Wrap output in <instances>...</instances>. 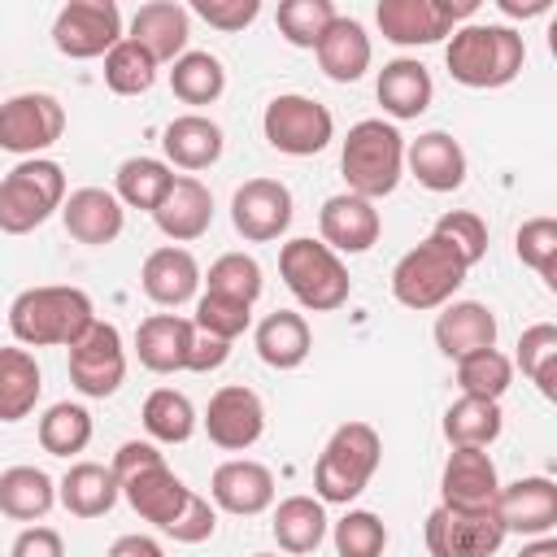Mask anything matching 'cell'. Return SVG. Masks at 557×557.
<instances>
[{"label": "cell", "instance_id": "1", "mask_svg": "<svg viewBox=\"0 0 557 557\" xmlns=\"http://www.w3.org/2000/svg\"><path fill=\"white\" fill-rule=\"evenodd\" d=\"M96 322L91 296L83 287L44 283L26 287L9 305V331L22 348H74Z\"/></svg>", "mask_w": 557, "mask_h": 557}, {"label": "cell", "instance_id": "2", "mask_svg": "<svg viewBox=\"0 0 557 557\" xmlns=\"http://www.w3.org/2000/svg\"><path fill=\"white\" fill-rule=\"evenodd\" d=\"M522 61H527V44L505 22H466L453 30L444 48V65L453 83L474 87V91L513 83L522 74Z\"/></svg>", "mask_w": 557, "mask_h": 557}, {"label": "cell", "instance_id": "3", "mask_svg": "<svg viewBox=\"0 0 557 557\" xmlns=\"http://www.w3.org/2000/svg\"><path fill=\"white\" fill-rule=\"evenodd\" d=\"M109 470H113L117 492L126 496V505H131L144 522H152L157 531H165V527L178 518V509H183V500H187V492H191V487L165 466V457H161V448H157L152 440H126V444L113 453Z\"/></svg>", "mask_w": 557, "mask_h": 557}, {"label": "cell", "instance_id": "4", "mask_svg": "<svg viewBox=\"0 0 557 557\" xmlns=\"http://www.w3.org/2000/svg\"><path fill=\"white\" fill-rule=\"evenodd\" d=\"M339 174L348 191L361 200L392 196L405 174V135L396 131V122H383V117L352 122L339 148Z\"/></svg>", "mask_w": 557, "mask_h": 557}, {"label": "cell", "instance_id": "5", "mask_svg": "<svg viewBox=\"0 0 557 557\" xmlns=\"http://www.w3.org/2000/svg\"><path fill=\"white\" fill-rule=\"evenodd\" d=\"M379 457H383V440L370 422H344L331 431L326 448L318 453V466H313V492L322 505H352L374 470H379Z\"/></svg>", "mask_w": 557, "mask_h": 557}, {"label": "cell", "instance_id": "6", "mask_svg": "<svg viewBox=\"0 0 557 557\" xmlns=\"http://www.w3.org/2000/svg\"><path fill=\"white\" fill-rule=\"evenodd\" d=\"M470 265L435 235H426L422 244H413L396 265H392V296L413 309V313H426V309H444L457 287L466 283Z\"/></svg>", "mask_w": 557, "mask_h": 557}, {"label": "cell", "instance_id": "7", "mask_svg": "<svg viewBox=\"0 0 557 557\" xmlns=\"http://www.w3.org/2000/svg\"><path fill=\"white\" fill-rule=\"evenodd\" d=\"M278 274L287 292L300 300V309H313V313H331L352 296L348 265L322 239H309V235H296L278 248Z\"/></svg>", "mask_w": 557, "mask_h": 557}, {"label": "cell", "instance_id": "8", "mask_svg": "<svg viewBox=\"0 0 557 557\" xmlns=\"http://www.w3.org/2000/svg\"><path fill=\"white\" fill-rule=\"evenodd\" d=\"M65 205V170L48 157H26L0 178V231L30 235Z\"/></svg>", "mask_w": 557, "mask_h": 557}, {"label": "cell", "instance_id": "9", "mask_svg": "<svg viewBox=\"0 0 557 557\" xmlns=\"http://www.w3.org/2000/svg\"><path fill=\"white\" fill-rule=\"evenodd\" d=\"M261 131L265 144L283 157H313L335 139V117L322 100L300 96V91H283L265 104L261 113Z\"/></svg>", "mask_w": 557, "mask_h": 557}, {"label": "cell", "instance_id": "10", "mask_svg": "<svg viewBox=\"0 0 557 557\" xmlns=\"http://www.w3.org/2000/svg\"><path fill=\"white\" fill-rule=\"evenodd\" d=\"M479 0H379L374 22L396 48H426L474 17Z\"/></svg>", "mask_w": 557, "mask_h": 557}, {"label": "cell", "instance_id": "11", "mask_svg": "<svg viewBox=\"0 0 557 557\" xmlns=\"http://www.w3.org/2000/svg\"><path fill=\"white\" fill-rule=\"evenodd\" d=\"M65 135V109L48 91H17L0 104V148L13 157H39Z\"/></svg>", "mask_w": 557, "mask_h": 557}, {"label": "cell", "instance_id": "12", "mask_svg": "<svg viewBox=\"0 0 557 557\" xmlns=\"http://www.w3.org/2000/svg\"><path fill=\"white\" fill-rule=\"evenodd\" d=\"M505 527L496 518V509H448L435 505L426 513L422 540L431 557H492L505 544Z\"/></svg>", "mask_w": 557, "mask_h": 557}, {"label": "cell", "instance_id": "13", "mask_svg": "<svg viewBox=\"0 0 557 557\" xmlns=\"http://www.w3.org/2000/svg\"><path fill=\"white\" fill-rule=\"evenodd\" d=\"M122 39V9L113 0H70L57 9L52 44L70 61H96Z\"/></svg>", "mask_w": 557, "mask_h": 557}, {"label": "cell", "instance_id": "14", "mask_svg": "<svg viewBox=\"0 0 557 557\" xmlns=\"http://www.w3.org/2000/svg\"><path fill=\"white\" fill-rule=\"evenodd\" d=\"M126 379V344H122V331L113 322H91V331L70 348V383L91 396V400H104L122 387Z\"/></svg>", "mask_w": 557, "mask_h": 557}, {"label": "cell", "instance_id": "15", "mask_svg": "<svg viewBox=\"0 0 557 557\" xmlns=\"http://www.w3.org/2000/svg\"><path fill=\"white\" fill-rule=\"evenodd\" d=\"M200 422H205L209 444H218L222 453H244L265 435V405L252 387L226 383L209 396V409Z\"/></svg>", "mask_w": 557, "mask_h": 557}, {"label": "cell", "instance_id": "16", "mask_svg": "<svg viewBox=\"0 0 557 557\" xmlns=\"http://www.w3.org/2000/svg\"><path fill=\"white\" fill-rule=\"evenodd\" d=\"M292 191L278 178H248L231 196V222L248 244H270L292 226Z\"/></svg>", "mask_w": 557, "mask_h": 557}, {"label": "cell", "instance_id": "17", "mask_svg": "<svg viewBox=\"0 0 557 557\" xmlns=\"http://www.w3.org/2000/svg\"><path fill=\"white\" fill-rule=\"evenodd\" d=\"M383 235V218L374 209V200H361L352 191H339V196H326L322 209H318V239L335 252V257H357V252H370Z\"/></svg>", "mask_w": 557, "mask_h": 557}, {"label": "cell", "instance_id": "18", "mask_svg": "<svg viewBox=\"0 0 557 557\" xmlns=\"http://www.w3.org/2000/svg\"><path fill=\"white\" fill-rule=\"evenodd\" d=\"M496 518L505 531H518V535H553L557 527V483L548 474H527V479H513L496 492L492 500Z\"/></svg>", "mask_w": 557, "mask_h": 557}, {"label": "cell", "instance_id": "19", "mask_svg": "<svg viewBox=\"0 0 557 557\" xmlns=\"http://www.w3.org/2000/svg\"><path fill=\"white\" fill-rule=\"evenodd\" d=\"M209 496H213V509H222V513L257 518L274 505V474H270V466H261L252 457H231L213 470Z\"/></svg>", "mask_w": 557, "mask_h": 557}, {"label": "cell", "instance_id": "20", "mask_svg": "<svg viewBox=\"0 0 557 557\" xmlns=\"http://www.w3.org/2000/svg\"><path fill=\"white\" fill-rule=\"evenodd\" d=\"M191 348H196V322L183 313H152L139 322L135 331V352L139 366L152 374H178L191 366Z\"/></svg>", "mask_w": 557, "mask_h": 557}, {"label": "cell", "instance_id": "21", "mask_svg": "<svg viewBox=\"0 0 557 557\" xmlns=\"http://www.w3.org/2000/svg\"><path fill=\"white\" fill-rule=\"evenodd\" d=\"M500 492L496 461L483 448H453L440 474V505L448 509H492Z\"/></svg>", "mask_w": 557, "mask_h": 557}, {"label": "cell", "instance_id": "22", "mask_svg": "<svg viewBox=\"0 0 557 557\" xmlns=\"http://www.w3.org/2000/svg\"><path fill=\"white\" fill-rule=\"evenodd\" d=\"M152 222L165 239L174 244H191L213 226V191L191 178V174H174L170 191L161 196V205L152 209Z\"/></svg>", "mask_w": 557, "mask_h": 557}, {"label": "cell", "instance_id": "23", "mask_svg": "<svg viewBox=\"0 0 557 557\" xmlns=\"http://www.w3.org/2000/svg\"><path fill=\"white\" fill-rule=\"evenodd\" d=\"M139 287L152 305L161 309H178L187 300H196L200 292V261L183 248V244H165V248H152L144 257V270H139Z\"/></svg>", "mask_w": 557, "mask_h": 557}, {"label": "cell", "instance_id": "24", "mask_svg": "<svg viewBox=\"0 0 557 557\" xmlns=\"http://www.w3.org/2000/svg\"><path fill=\"white\" fill-rule=\"evenodd\" d=\"M157 65H174L183 52H187V39H191V13L187 4H174V0H152V4H139L135 17H131V35Z\"/></svg>", "mask_w": 557, "mask_h": 557}, {"label": "cell", "instance_id": "25", "mask_svg": "<svg viewBox=\"0 0 557 557\" xmlns=\"http://www.w3.org/2000/svg\"><path fill=\"white\" fill-rule=\"evenodd\" d=\"M61 222H65L70 239H78V244H87V248H104V244H113V239L122 235L126 209H122V200H117L113 191H104V187H78V191L65 196Z\"/></svg>", "mask_w": 557, "mask_h": 557}, {"label": "cell", "instance_id": "26", "mask_svg": "<svg viewBox=\"0 0 557 557\" xmlns=\"http://www.w3.org/2000/svg\"><path fill=\"white\" fill-rule=\"evenodd\" d=\"M435 348L448 361H461L470 352L496 348V313L479 300H448L435 318Z\"/></svg>", "mask_w": 557, "mask_h": 557}, {"label": "cell", "instance_id": "27", "mask_svg": "<svg viewBox=\"0 0 557 557\" xmlns=\"http://www.w3.org/2000/svg\"><path fill=\"white\" fill-rule=\"evenodd\" d=\"M374 96H379V104L392 122H409V117H422L431 109L435 83H431V70L418 57H396L379 70Z\"/></svg>", "mask_w": 557, "mask_h": 557}, {"label": "cell", "instance_id": "28", "mask_svg": "<svg viewBox=\"0 0 557 557\" xmlns=\"http://www.w3.org/2000/svg\"><path fill=\"white\" fill-rule=\"evenodd\" d=\"M405 165L426 191H457L466 183V148L448 131H422L405 144Z\"/></svg>", "mask_w": 557, "mask_h": 557}, {"label": "cell", "instance_id": "29", "mask_svg": "<svg viewBox=\"0 0 557 557\" xmlns=\"http://www.w3.org/2000/svg\"><path fill=\"white\" fill-rule=\"evenodd\" d=\"M161 148H165V165H178V170H209L222 148H226V135L213 117L205 113H178L174 122H165L161 131Z\"/></svg>", "mask_w": 557, "mask_h": 557}, {"label": "cell", "instance_id": "30", "mask_svg": "<svg viewBox=\"0 0 557 557\" xmlns=\"http://www.w3.org/2000/svg\"><path fill=\"white\" fill-rule=\"evenodd\" d=\"M313 52H318V65L331 83H357L370 70V57H374L366 26L357 17H344V13L326 26V35L318 39Z\"/></svg>", "mask_w": 557, "mask_h": 557}, {"label": "cell", "instance_id": "31", "mask_svg": "<svg viewBox=\"0 0 557 557\" xmlns=\"http://www.w3.org/2000/svg\"><path fill=\"white\" fill-rule=\"evenodd\" d=\"M252 344H257V357L270 366V370H296L305 366L309 348H313V331L305 322V313L296 309H274L257 322L252 331Z\"/></svg>", "mask_w": 557, "mask_h": 557}, {"label": "cell", "instance_id": "32", "mask_svg": "<svg viewBox=\"0 0 557 557\" xmlns=\"http://www.w3.org/2000/svg\"><path fill=\"white\" fill-rule=\"evenodd\" d=\"M117 479L109 466L100 461H74L65 470V479L57 483V500L65 505V513L74 518H104L117 505Z\"/></svg>", "mask_w": 557, "mask_h": 557}, {"label": "cell", "instance_id": "33", "mask_svg": "<svg viewBox=\"0 0 557 557\" xmlns=\"http://www.w3.org/2000/svg\"><path fill=\"white\" fill-rule=\"evenodd\" d=\"M44 392V374L30 348L9 344L0 348V422H22L35 413Z\"/></svg>", "mask_w": 557, "mask_h": 557}, {"label": "cell", "instance_id": "34", "mask_svg": "<svg viewBox=\"0 0 557 557\" xmlns=\"http://www.w3.org/2000/svg\"><path fill=\"white\" fill-rule=\"evenodd\" d=\"M270 531H274L283 553L305 557L326 540V505L318 496H287V500L274 505Z\"/></svg>", "mask_w": 557, "mask_h": 557}, {"label": "cell", "instance_id": "35", "mask_svg": "<svg viewBox=\"0 0 557 557\" xmlns=\"http://www.w3.org/2000/svg\"><path fill=\"white\" fill-rule=\"evenodd\" d=\"M57 505V483L39 466H9L0 474V513L13 522H39Z\"/></svg>", "mask_w": 557, "mask_h": 557}, {"label": "cell", "instance_id": "36", "mask_svg": "<svg viewBox=\"0 0 557 557\" xmlns=\"http://www.w3.org/2000/svg\"><path fill=\"white\" fill-rule=\"evenodd\" d=\"M505 413L500 400H479V396H457L444 409V440L453 448H487L500 440Z\"/></svg>", "mask_w": 557, "mask_h": 557}, {"label": "cell", "instance_id": "37", "mask_svg": "<svg viewBox=\"0 0 557 557\" xmlns=\"http://www.w3.org/2000/svg\"><path fill=\"white\" fill-rule=\"evenodd\" d=\"M174 170L161 157H126L113 174V196L122 200V209H157L161 196L170 191Z\"/></svg>", "mask_w": 557, "mask_h": 557}, {"label": "cell", "instance_id": "38", "mask_svg": "<svg viewBox=\"0 0 557 557\" xmlns=\"http://www.w3.org/2000/svg\"><path fill=\"white\" fill-rule=\"evenodd\" d=\"M144 431L157 440V444H187L196 435V405L174 392V387H157L144 396Z\"/></svg>", "mask_w": 557, "mask_h": 557}, {"label": "cell", "instance_id": "39", "mask_svg": "<svg viewBox=\"0 0 557 557\" xmlns=\"http://www.w3.org/2000/svg\"><path fill=\"white\" fill-rule=\"evenodd\" d=\"M170 91L183 100V104H213L222 91H226V70L213 52H183L174 65H170Z\"/></svg>", "mask_w": 557, "mask_h": 557}, {"label": "cell", "instance_id": "40", "mask_svg": "<svg viewBox=\"0 0 557 557\" xmlns=\"http://www.w3.org/2000/svg\"><path fill=\"white\" fill-rule=\"evenodd\" d=\"M91 413L83 409V405H74V400H57V405H48L44 409V418H39V444H44V453H52V457H74V453H83L87 444H91Z\"/></svg>", "mask_w": 557, "mask_h": 557}, {"label": "cell", "instance_id": "41", "mask_svg": "<svg viewBox=\"0 0 557 557\" xmlns=\"http://www.w3.org/2000/svg\"><path fill=\"white\" fill-rule=\"evenodd\" d=\"M157 70L161 65L135 39H126V35L104 52V87L113 96H144L157 83Z\"/></svg>", "mask_w": 557, "mask_h": 557}, {"label": "cell", "instance_id": "42", "mask_svg": "<svg viewBox=\"0 0 557 557\" xmlns=\"http://www.w3.org/2000/svg\"><path fill=\"white\" fill-rule=\"evenodd\" d=\"M518 366L540 387L544 400L557 396V326L553 322H535L518 335Z\"/></svg>", "mask_w": 557, "mask_h": 557}, {"label": "cell", "instance_id": "43", "mask_svg": "<svg viewBox=\"0 0 557 557\" xmlns=\"http://www.w3.org/2000/svg\"><path fill=\"white\" fill-rule=\"evenodd\" d=\"M513 383V361L500 348H483L457 361V387L461 396H479V400H500Z\"/></svg>", "mask_w": 557, "mask_h": 557}, {"label": "cell", "instance_id": "44", "mask_svg": "<svg viewBox=\"0 0 557 557\" xmlns=\"http://www.w3.org/2000/svg\"><path fill=\"white\" fill-rule=\"evenodd\" d=\"M339 17V9L331 0H283L274 22H278V35L292 44V48H318V39L326 35V26Z\"/></svg>", "mask_w": 557, "mask_h": 557}, {"label": "cell", "instance_id": "45", "mask_svg": "<svg viewBox=\"0 0 557 557\" xmlns=\"http://www.w3.org/2000/svg\"><path fill=\"white\" fill-rule=\"evenodd\" d=\"M200 283H209L205 292H218V296H231V300H244V305H252L261 296V287H265L261 265L248 252H222L209 265V274H200Z\"/></svg>", "mask_w": 557, "mask_h": 557}, {"label": "cell", "instance_id": "46", "mask_svg": "<svg viewBox=\"0 0 557 557\" xmlns=\"http://www.w3.org/2000/svg\"><path fill=\"white\" fill-rule=\"evenodd\" d=\"M431 235L444 239L470 270H474V265L483 261V252H487V222H483L479 213H470V209H448V213H440L435 226H431Z\"/></svg>", "mask_w": 557, "mask_h": 557}, {"label": "cell", "instance_id": "47", "mask_svg": "<svg viewBox=\"0 0 557 557\" xmlns=\"http://www.w3.org/2000/svg\"><path fill=\"white\" fill-rule=\"evenodd\" d=\"M518 261L531 265L548 287H557V222L553 218H527L513 235Z\"/></svg>", "mask_w": 557, "mask_h": 557}, {"label": "cell", "instance_id": "48", "mask_svg": "<svg viewBox=\"0 0 557 557\" xmlns=\"http://www.w3.org/2000/svg\"><path fill=\"white\" fill-rule=\"evenodd\" d=\"M196 331L200 335H213V339H239L248 326H252V305L244 300H231V296H218V292H205L196 296Z\"/></svg>", "mask_w": 557, "mask_h": 557}, {"label": "cell", "instance_id": "49", "mask_svg": "<svg viewBox=\"0 0 557 557\" xmlns=\"http://www.w3.org/2000/svg\"><path fill=\"white\" fill-rule=\"evenodd\" d=\"M331 540H335V553H339V557H383V548H387V527H383V518L370 513V509H348V513L335 522Z\"/></svg>", "mask_w": 557, "mask_h": 557}, {"label": "cell", "instance_id": "50", "mask_svg": "<svg viewBox=\"0 0 557 557\" xmlns=\"http://www.w3.org/2000/svg\"><path fill=\"white\" fill-rule=\"evenodd\" d=\"M213 531H218V509H213V500H205L196 492H187L178 518L165 527V535L178 540V544H205Z\"/></svg>", "mask_w": 557, "mask_h": 557}, {"label": "cell", "instance_id": "51", "mask_svg": "<svg viewBox=\"0 0 557 557\" xmlns=\"http://www.w3.org/2000/svg\"><path fill=\"white\" fill-rule=\"evenodd\" d=\"M187 13H196V17H200V22H209L213 30L235 35V30H244V26H252V22H257L261 0H191V4H187Z\"/></svg>", "mask_w": 557, "mask_h": 557}, {"label": "cell", "instance_id": "52", "mask_svg": "<svg viewBox=\"0 0 557 557\" xmlns=\"http://www.w3.org/2000/svg\"><path fill=\"white\" fill-rule=\"evenodd\" d=\"M9 557H65V544L52 527H22Z\"/></svg>", "mask_w": 557, "mask_h": 557}, {"label": "cell", "instance_id": "53", "mask_svg": "<svg viewBox=\"0 0 557 557\" xmlns=\"http://www.w3.org/2000/svg\"><path fill=\"white\" fill-rule=\"evenodd\" d=\"M226 357H231V344L226 339H213V335H200L196 331V348H191V366L187 370L205 374V370H218Z\"/></svg>", "mask_w": 557, "mask_h": 557}, {"label": "cell", "instance_id": "54", "mask_svg": "<svg viewBox=\"0 0 557 557\" xmlns=\"http://www.w3.org/2000/svg\"><path fill=\"white\" fill-rule=\"evenodd\" d=\"M104 557H165V548L152 535H117Z\"/></svg>", "mask_w": 557, "mask_h": 557}, {"label": "cell", "instance_id": "55", "mask_svg": "<svg viewBox=\"0 0 557 557\" xmlns=\"http://www.w3.org/2000/svg\"><path fill=\"white\" fill-rule=\"evenodd\" d=\"M505 17H535V13H548L553 0H496Z\"/></svg>", "mask_w": 557, "mask_h": 557}, {"label": "cell", "instance_id": "56", "mask_svg": "<svg viewBox=\"0 0 557 557\" xmlns=\"http://www.w3.org/2000/svg\"><path fill=\"white\" fill-rule=\"evenodd\" d=\"M518 557H557V540L553 535H535L531 544H522Z\"/></svg>", "mask_w": 557, "mask_h": 557}, {"label": "cell", "instance_id": "57", "mask_svg": "<svg viewBox=\"0 0 557 557\" xmlns=\"http://www.w3.org/2000/svg\"><path fill=\"white\" fill-rule=\"evenodd\" d=\"M252 557H278V553H252Z\"/></svg>", "mask_w": 557, "mask_h": 557}]
</instances>
